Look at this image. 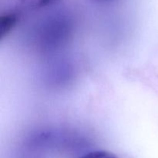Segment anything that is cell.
<instances>
[{"mask_svg": "<svg viewBox=\"0 0 158 158\" xmlns=\"http://www.w3.org/2000/svg\"><path fill=\"white\" fill-rule=\"evenodd\" d=\"M56 1H57V0H38L36 5L38 7H43V6H46L49 4H52V3H53Z\"/></svg>", "mask_w": 158, "mask_h": 158, "instance_id": "3957f363", "label": "cell"}, {"mask_svg": "<svg viewBox=\"0 0 158 158\" xmlns=\"http://www.w3.org/2000/svg\"><path fill=\"white\" fill-rule=\"evenodd\" d=\"M18 21V15L15 12L3 14L0 18V35L3 37L7 35L11 29L15 26Z\"/></svg>", "mask_w": 158, "mask_h": 158, "instance_id": "6da1fadb", "label": "cell"}, {"mask_svg": "<svg viewBox=\"0 0 158 158\" xmlns=\"http://www.w3.org/2000/svg\"><path fill=\"white\" fill-rule=\"evenodd\" d=\"M100 1H101V0H100Z\"/></svg>", "mask_w": 158, "mask_h": 158, "instance_id": "277c9868", "label": "cell"}, {"mask_svg": "<svg viewBox=\"0 0 158 158\" xmlns=\"http://www.w3.org/2000/svg\"><path fill=\"white\" fill-rule=\"evenodd\" d=\"M80 158H117L112 153L106 152V151H94L89 153L86 155Z\"/></svg>", "mask_w": 158, "mask_h": 158, "instance_id": "7a4b0ae2", "label": "cell"}]
</instances>
